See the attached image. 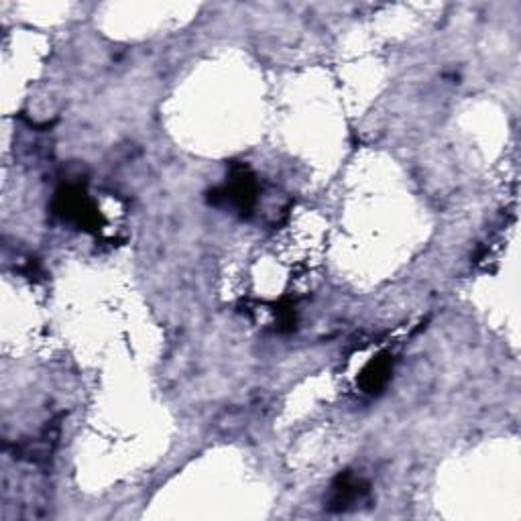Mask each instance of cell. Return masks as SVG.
Segmentation results:
<instances>
[{
    "mask_svg": "<svg viewBox=\"0 0 521 521\" xmlns=\"http://www.w3.org/2000/svg\"><path fill=\"white\" fill-rule=\"evenodd\" d=\"M55 214L62 220L84 228V230H96L100 226V214L88 194L74 184H68L57 190L55 194Z\"/></svg>",
    "mask_w": 521,
    "mask_h": 521,
    "instance_id": "6da1fadb",
    "label": "cell"
},
{
    "mask_svg": "<svg viewBox=\"0 0 521 521\" xmlns=\"http://www.w3.org/2000/svg\"><path fill=\"white\" fill-rule=\"evenodd\" d=\"M214 204L226 202L235 206L243 216L249 214L257 204V182L251 169L247 165H235L226 184L218 190H214Z\"/></svg>",
    "mask_w": 521,
    "mask_h": 521,
    "instance_id": "7a4b0ae2",
    "label": "cell"
},
{
    "mask_svg": "<svg viewBox=\"0 0 521 521\" xmlns=\"http://www.w3.org/2000/svg\"><path fill=\"white\" fill-rule=\"evenodd\" d=\"M367 493H369V485L363 479H359L357 475H353L349 471H344L332 483L328 505L332 511H346V509H351L355 503L363 501V497Z\"/></svg>",
    "mask_w": 521,
    "mask_h": 521,
    "instance_id": "3957f363",
    "label": "cell"
},
{
    "mask_svg": "<svg viewBox=\"0 0 521 521\" xmlns=\"http://www.w3.org/2000/svg\"><path fill=\"white\" fill-rule=\"evenodd\" d=\"M393 373V357L389 353H381L369 361V365L363 369L359 377V385L365 393H379L385 389Z\"/></svg>",
    "mask_w": 521,
    "mask_h": 521,
    "instance_id": "277c9868",
    "label": "cell"
}]
</instances>
